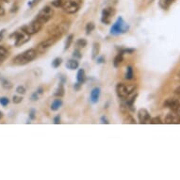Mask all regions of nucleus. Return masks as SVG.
I'll return each instance as SVG.
<instances>
[{
	"label": "nucleus",
	"instance_id": "nucleus-6",
	"mask_svg": "<svg viewBox=\"0 0 180 180\" xmlns=\"http://www.w3.org/2000/svg\"><path fill=\"white\" fill-rule=\"evenodd\" d=\"M42 24L40 23L38 20H34L32 21V22L29 24V25H27V26H22V31H24L25 33L28 34V35H33L35 33H37L39 32L41 29H42Z\"/></svg>",
	"mask_w": 180,
	"mask_h": 180
},
{
	"label": "nucleus",
	"instance_id": "nucleus-10",
	"mask_svg": "<svg viewBox=\"0 0 180 180\" xmlns=\"http://www.w3.org/2000/svg\"><path fill=\"white\" fill-rule=\"evenodd\" d=\"M114 14V11L111 8H106L103 10L102 11V23L106 24V25H109L110 23V18L111 16Z\"/></svg>",
	"mask_w": 180,
	"mask_h": 180
},
{
	"label": "nucleus",
	"instance_id": "nucleus-19",
	"mask_svg": "<svg viewBox=\"0 0 180 180\" xmlns=\"http://www.w3.org/2000/svg\"><path fill=\"white\" fill-rule=\"evenodd\" d=\"M76 78H77V81L79 83H81V84H83L86 81V75H85V71L83 69L78 70Z\"/></svg>",
	"mask_w": 180,
	"mask_h": 180
},
{
	"label": "nucleus",
	"instance_id": "nucleus-41",
	"mask_svg": "<svg viewBox=\"0 0 180 180\" xmlns=\"http://www.w3.org/2000/svg\"><path fill=\"white\" fill-rule=\"evenodd\" d=\"M80 87H81V83H79L78 81L74 85V88H75L76 91H79V90H80Z\"/></svg>",
	"mask_w": 180,
	"mask_h": 180
},
{
	"label": "nucleus",
	"instance_id": "nucleus-36",
	"mask_svg": "<svg viewBox=\"0 0 180 180\" xmlns=\"http://www.w3.org/2000/svg\"><path fill=\"white\" fill-rule=\"evenodd\" d=\"M126 90H127V92H128V95H131V93L135 91V86L134 85H127Z\"/></svg>",
	"mask_w": 180,
	"mask_h": 180
},
{
	"label": "nucleus",
	"instance_id": "nucleus-24",
	"mask_svg": "<svg viewBox=\"0 0 180 180\" xmlns=\"http://www.w3.org/2000/svg\"><path fill=\"white\" fill-rule=\"evenodd\" d=\"M95 28V24L93 23H88L87 26H86V33H87L88 35L92 33V31H93V29Z\"/></svg>",
	"mask_w": 180,
	"mask_h": 180
},
{
	"label": "nucleus",
	"instance_id": "nucleus-30",
	"mask_svg": "<svg viewBox=\"0 0 180 180\" xmlns=\"http://www.w3.org/2000/svg\"><path fill=\"white\" fill-rule=\"evenodd\" d=\"M150 123L153 124V125H160V124L163 123V122H161V120H160V117H154V118L151 119Z\"/></svg>",
	"mask_w": 180,
	"mask_h": 180
},
{
	"label": "nucleus",
	"instance_id": "nucleus-7",
	"mask_svg": "<svg viewBox=\"0 0 180 180\" xmlns=\"http://www.w3.org/2000/svg\"><path fill=\"white\" fill-rule=\"evenodd\" d=\"M59 39V38H57V37H52L51 38H49V39H47V40H45V41H42V42H40V44L37 45V52L38 53H45L46 50L50 47V46H52L55 42H56V41Z\"/></svg>",
	"mask_w": 180,
	"mask_h": 180
},
{
	"label": "nucleus",
	"instance_id": "nucleus-20",
	"mask_svg": "<svg viewBox=\"0 0 180 180\" xmlns=\"http://www.w3.org/2000/svg\"><path fill=\"white\" fill-rule=\"evenodd\" d=\"M124 61V57H123V54L122 53H119L116 57H115V59H114V61H113V65L114 67H119L120 66V64L123 62Z\"/></svg>",
	"mask_w": 180,
	"mask_h": 180
},
{
	"label": "nucleus",
	"instance_id": "nucleus-31",
	"mask_svg": "<svg viewBox=\"0 0 180 180\" xmlns=\"http://www.w3.org/2000/svg\"><path fill=\"white\" fill-rule=\"evenodd\" d=\"M63 2V0H54L52 1V6L56 7V8H60V7H62Z\"/></svg>",
	"mask_w": 180,
	"mask_h": 180
},
{
	"label": "nucleus",
	"instance_id": "nucleus-2",
	"mask_svg": "<svg viewBox=\"0 0 180 180\" xmlns=\"http://www.w3.org/2000/svg\"><path fill=\"white\" fill-rule=\"evenodd\" d=\"M69 26H70V24L68 22H62L57 25L52 26L48 29V33L50 35H52L53 37L60 38L69 29Z\"/></svg>",
	"mask_w": 180,
	"mask_h": 180
},
{
	"label": "nucleus",
	"instance_id": "nucleus-11",
	"mask_svg": "<svg viewBox=\"0 0 180 180\" xmlns=\"http://www.w3.org/2000/svg\"><path fill=\"white\" fill-rule=\"evenodd\" d=\"M116 92L119 98L122 99H126L129 95L126 90V86L123 83H118L116 86Z\"/></svg>",
	"mask_w": 180,
	"mask_h": 180
},
{
	"label": "nucleus",
	"instance_id": "nucleus-18",
	"mask_svg": "<svg viewBox=\"0 0 180 180\" xmlns=\"http://www.w3.org/2000/svg\"><path fill=\"white\" fill-rule=\"evenodd\" d=\"M64 86H63V82H60V85H59V87H57V89L56 90V92L54 93L55 96L57 97H62L64 95Z\"/></svg>",
	"mask_w": 180,
	"mask_h": 180
},
{
	"label": "nucleus",
	"instance_id": "nucleus-25",
	"mask_svg": "<svg viewBox=\"0 0 180 180\" xmlns=\"http://www.w3.org/2000/svg\"><path fill=\"white\" fill-rule=\"evenodd\" d=\"M73 38H74V35L73 34H70L68 37H67V40H66V42H65V47H64V49H65V50H67L70 47L72 42H73Z\"/></svg>",
	"mask_w": 180,
	"mask_h": 180
},
{
	"label": "nucleus",
	"instance_id": "nucleus-26",
	"mask_svg": "<svg viewBox=\"0 0 180 180\" xmlns=\"http://www.w3.org/2000/svg\"><path fill=\"white\" fill-rule=\"evenodd\" d=\"M2 86L4 89H7V90H10L12 88V84L9 80H7V79H2Z\"/></svg>",
	"mask_w": 180,
	"mask_h": 180
},
{
	"label": "nucleus",
	"instance_id": "nucleus-48",
	"mask_svg": "<svg viewBox=\"0 0 180 180\" xmlns=\"http://www.w3.org/2000/svg\"><path fill=\"white\" fill-rule=\"evenodd\" d=\"M9 2V0H0V3H8Z\"/></svg>",
	"mask_w": 180,
	"mask_h": 180
},
{
	"label": "nucleus",
	"instance_id": "nucleus-37",
	"mask_svg": "<svg viewBox=\"0 0 180 180\" xmlns=\"http://www.w3.org/2000/svg\"><path fill=\"white\" fill-rule=\"evenodd\" d=\"M36 111H35V110H33V109H31L30 110V111H29V119L30 120H34L35 118H36Z\"/></svg>",
	"mask_w": 180,
	"mask_h": 180
},
{
	"label": "nucleus",
	"instance_id": "nucleus-32",
	"mask_svg": "<svg viewBox=\"0 0 180 180\" xmlns=\"http://www.w3.org/2000/svg\"><path fill=\"white\" fill-rule=\"evenodd\" d=\"M125 121H126V123H127V124H132V125L136 124L135 119L132 116H130V115H127V117L125 119Z\"/></svg>",
	"mask_w": 180,
	"mask_h": 180
},
{
	"label": "nucleus",
	"instance_id": "nucleus-34",
	"mask_svg": "<svg viewBox=\"0 0 180 180\" xmlns=\"http://www.w3.org/2000/svg\"><path fill=\"white\" fill-rule=\"evenodd\" d=\"M73 57H75V59H81V57H82V55H81L80 51H79L78 49H76V50H74Z\"/></svg>",
	"mask_w": 180,
	"mask_h": 180
},
{
	"label": "nucleus",
	"instance_id": "nucleus-1",
	"mask_svg": "<svg viewBox=\"0 0 180 180\" xmlns=\"http://www.w3.org/2000/svg\"><path fill=\"white\" fill-rule=\"evenodd\" d=\"M37 50L35 49H28L24 53L18 55L13 59V63L16 65H25V64L32 61L36 56H37Z\"/></svg>",
	"mask_w": 180,
	"mask_h": 180
},
{
	"label": "nucleus",
	"instance_id": "nucleus-33",
	"mask_svg": "<svg viewBox=\"0 0 180 180\" xmlns=\"http://www.w3.org/2000/svg\"><path fill=\"white\" fill-rule=\"evenodd\" d=\"M22 100H23V97L22 96H17V95H14L12 97V101L14 104H19L22 102Z\"/></svg>",
	"mask_w": 180,
	"mask_h": 180
},
{
	"label": "nucleus",
	"instance_id": "nucleus-4",
	"mask_svg": "<svg viewBox=\"0 0 180 180\" xmlns=\"http://www.w3.org/2000/svg\"><path fill=\"white\" fill-rule=\"evenodd\" d=\"M129 29V26L126 24L124 19L122 17H119L117 19L116 22L114 23V25L110 28V33L113 35H119L126 33Z\"/></svg>",
	"mask_w": 180,
	"mask_h": 180
},
{
	"label": "nucleus",
	"instance_id": "nucleus-51",
	"mask_svg": "<svg viewBox=\"0 0 180 180\" xmlns=\"http://www.w3.org/2000/svg\"><path fill=\"white\" fill-rule=\"evenodd\" d=\"M178 78H179V80H180V73L178 74Z\"/></svg>",
	"mask_w": 180,
	"mask_h": 180
},
{
	"label": "nucleus",
	"instance_id": "nucleus-43",
	"mask_svg": "<svg viewBox=\"0 0 180 180\" xmlns=\"http://www.w3.org/2000/svg\"><path fill=\"white\" fill-rule=\"evenodd\" d=\"M97 62L98 63H104L105 62V57L102 56V57H97Z\"/></svg>",
	"mask_w": 180,
	"mask_h": 180
},
{
	"label": "nucleus",
	"instance_id": "nucleus-14",
	"mask_svg": "<svg viewBox=\"0 0 180 180\" xmlns=\"http://www.w3.org/2000/svg\"><path fill=\"white\" fill-rule=\"evenodd\" d=\"M100 93H101V90L98 87L93 88L91 92V95H90V99H91V102L95 104L98 102L99 97H100Z\"/></svg>",
	"mask_w": 180,
	"mask_h": 180
},
{
	"label": "nucleus",
	"instance_id": "nucleus-9",
	"mask_svg": "<svg viewBox=\"0 0 180 180\" xmlns=\"http://www.w3.org/2000/svg\"><path fill=\"white\" fill-rule=\"evenodd\" d=\"M164 123L168 125H179L180 124V115L177 113H169L164 119Z\"/></svg>",
	"mask_w": 180,
	"mask_h": 180
},
{
	"label": "nucleus",
	"instance_id": "nucleus-22",
	"mask_svg": "<svg viewBox=\"0 0 180 180\" xmlns=\"http://www.w3.org/2000/svg\"><path fill=\"white\" fill-rule=\"evenodd\" d=\"M174 1H175V0H160V5L161 8L167 9L168 7L171 6V4Z\"/></svg>",
	"mask_w": 180,
	"mask_h": 180
},
{
	"label": "nucleus",
	"instance_id": "nucleus-35",
	"mask_svg": "<svg viewBox=\"0 0 180 180\" xmlns=\"http://www.w3.org/2000/svg\"><path fill=\"white\" fill-rule=\"evenodd\" d=\"M16 92L19 93V95H25L26 93V89L24 86H18L16 88Z\"/></svg>",
	"mask_w": 180,
	"mask_h": 180
},
{
	"label": "nucleus",
	"instance_id": "nucleus-21",
	"mask_svg": "<svg viewBox=\"0 0 180 180\" xmlns=\"http://www.w3.org/2000/svg\"><path fill=\"white\" fill-rule=\"evenodd\" d=\"M99 50H100L99 44H98V42H95V44H93V46H92V60H95V57L98 56Z\"/></svg>",
	"mask_w": 180,
	"mask_h": 180
},
{
	"label": "nucleus",
	"instance_id": "nucleus-17",
	"mask_svg": "<svg viewBox=\"0 0 180 180\" xmlns=\"http://www.w3.org/2000/svg\"><path fill=\"white\" fill-rule=\"evenodd\" d=\"M61 106H62V100L60 99V97H59V99H55L53 101V103L51 105V110L57 111Z\"/></svg>",
	"mask_w": 180,
	"mask_h": 180
},
{
	"label": "nucleus",
	"instance_id": "nucleus-49",
	"mask_svg": "<svg viewBox=\"0 0 180 180\" xmlns=\"http://www.w3.org/2000/svg\"><path fill=\"white\" fill-rule=\"evenodd\" d=\"M176 112H177V113H178V114H179V115H180V106H179V107H178V109H177V110H176Z\"/></svg>",
	"mask_w": 180,
	"mask_h": 180
},
{
	"label": "nucleus",
	"instance_id": "nucleus-15",
	"mask_svg": "<svg viewBox=\"0 0 180 180\" xmlns=\"http://www.w3.org/2000/svg\"><path fill=\"white\" fill-rule=\"evenodd\" d=\"M9 56V51L7 50L4 46L0 45V65H2V63Z\"/></svg>",
	"mask_w": 180,
	"mask_h": 180
},
{
	"label": "nucleus",
	"instance_id": "nucleus-13",
	"mask_svg": "<svg viewBox=\"0 0 180 180\" xmlns=\"http://www.w3.org/2000/svg\"><path fill=\"white\" fill-rule=\"evenodd\" d=\"M163 106H164V107H169V109H171L172 110H174V111L176 112L178 107L180 106V102L178 101V100H176V99L169 98V99H167L166 101L164 102Z\"/></svg>",
	"mask_w": 180,
	"mask_h": 180
},
{
	"label": "nucleus",
	"instance_id": "nucleus-40",
	"mask_svg": "<svg viewBox=\"0 0 180 180\" xmlns=\"http://www.w3.org/2000/svg\"><path fill=\"white\" fill-rule=\"evenodd\" d=\"M60 123H61V117H60V115H57V116H56L54 118V124L59 125Z\"/></svg>",
	"mask_w": 180,
	"mask_h": 180
},
{
	"label": "nucleus",
	"instance_id": "nucleus-44",
	"mask_svg": "<svg viewBox=\"0 0 180 180\" xmlns=\"http://www.w3.org/2000/svg\"><path fill=\"white\" fill-rule=\"evenodd\" d=\"M101 123H102V124H106V125H107V124H110V122L107 121V119L105 116H103V117H101Z\"/></svg>",
	"mask_w": 180,
	"mask_h": 180
},
{
	"label": "nucleus",
	"instance_id": "nucleus-28",
	"mask_svg": "<svg viewBox=\"0 0 180 180\" xmlns=\"http://www.w3.org/2000/svg\"><path fill=\"white\" fill-rule=\"evenodd\" d=\"M76 45L83 48L85 46H87V41H86L85 39H78L76 41Z\"/></svg>",
	"mask_w": 180,
	"mask_h": 180
},
{
	"label": "nucleus",
	"instance_id": "nucleus-38",
	"mask_svg": "<svg viewBox=\"0 0 180 180\" xmlns=\"http://www.w3.org/2000/svg\"><path fill=\"white\" fill-rule=\"evenodd\" d=\"M38 95H39V93L37 92V91L32 93V95H31V100H32V101H37L38 98H39Z\"/></svg>",
	"mask_w": 180,
	"mask_h": 180
},
{
	"label": "nucleus",
	"instance_id": "nucleus-46",
	"mask_svg": "<svg viewBox=\"0 0 180 180\" xmlns=\"http://www.w3.org/2000/svg\"><path fill=\"white\" fill-rule=\"evenodd\" d=\"M175 95H180V86L175 89Z\"/></svg>",
	"mask_w": 180,
	"mask_h": 180
},
{
	"label": "nucleus",
	"instance_id": "nucleus-8",
	"mask_svg": "<svg viewBox=\"0 0 180 180\" xmlns=\"http://www.w3.org/2000/svg\"><path fill=\"white\" fill-rule=\"evenodd\" d=\"M15 39H16V42H15V45L16 46H19V45H22L24 44H26V42H28L30 39H29V35L25 33L24 31L22 32H16L15 34Z\"/></svg>",
	"mask_w": 180,
	"mask_h": 180
},
{
	"label": "nucleus",
	"instance_id": "nucleus-12",
	"mask_svg": "<svg viewBox=\"0 0 180 180\" xmlns=\"http://www.w3.org/2000/svg\"><path fill=\"white\" fill-rule=\"evenodd\" d=\"M138 117H139V121L141 124H147V123H150V121H151L149 112L144 109H141L139 110Z\"/></svg>",
	"mask_w": 180,
	"mask_h": 180
},
{
	"label": "nucleus",
	"instance_id": "nucleus-42",
	"mask_svg": "<svg viewBox=\"0 0 180 180\" xmlns=\"http://www.w3.org/2000/svg\"><path fill=\"white\" fill-rule=\"evenodd\" d=\"M5 14V9H4V7L2 6V4L0 3V16H3Z\"/></svg>",
	"mask_w": 180,
	"mask_h": 180
},
{
	"label": "nucleus",
	"instance_id": "nucleus-50",
	"mask_svg": "<svg viewBox=\"0 0 180 180\" xmlns=\"http://www.w3.org/2000/svg\"><path fill=\"white\" fill-rule=\"evenodd\" d=\"M3 117V114H2V112L1 111H0V119H1Z\"/></svg>",
	"mask_w": 180,
	"mask_h": 180
},
{
	"label": "nucleus",
	"instance_id": "nucleus-3",
	"mask_svg": "<svg viewBox=\"0 0 180 180\" xmlns=\"http://www.w3.org/2000/svg\"><path fill=\"white\" fill-rule=\"evenodd\" d=\"M53 14H54V10L50 6H45L40 11L37 17H36V20H38L42 24H45L52 18Z\"/></svg>",
	"mask_w": 180,
	"mask_h": 180
},
{
	"label": "nucleus",
	"instance_id": "nucleus-29",
	"mask_svg": "<svg viewBox=\"0 0 180 180\" xmlns=\"http://www.w3.org/2000/svg\"><path fill=\"white\" fill-rule=\"evenodd\" d=\"M9 103H10V100H9V98L8 97H1L0 98V105L1 106H3V107H6L7 105H9Z\"/></svg>",
	"mask_w": 180,
	"mask_h": 180
},
{
	"label": "nucleus",
	"instance_id": "nucleus-45",
	"mask_svg": "<svg viewBox=\"0 0 180 180\" xmlns=\"http://www.w3.org/2000/svg\"><path fill=\"white\" fill-rule=\"evenodd\" d=\"M6 30L5 29H2L1 31H0V41H2V39H3V35H4V32H5Z\"/></svg>",
	"mask_w": 180,
	"mask_h": 180
},
{
	"label": "nucleus",
	"instance_id": "nucleus-23",
	"mask_svg": "<svg viewBox=\"0 0 180 180\" xmlns=\"http://www.w3.org/2000/svg\"><path fill=\"white\" fill-rule=\"evenodd\" d=\"M134 76V74H133V69L131 66H127L126 67V78L127 80H131Z\"/></svg>",
	"mask_w": 180,
	"mask_h": 180
},
{
	"label": "nucleus",
	"instance_id": "nucleus-16",
	"mask_svg": "<svg viewBox=\"0 0 180 180\" xmlns=\"http://www.w3.org/2000/svg\"><path fill=\"white\" fill-rule=\"evenodd\" d=\"M78 66H79V63L76 59L75 60H70L66 63V67L70 70H76V69L78 68Z\"/></svg>",
	"mask_w": 180,
	"mask_h": 180
},
{
	"label": "nucleus",
	"instance_id": "nucleus-27",
	"mask_svg": "<svg viewBox=\"0 0 180 180\" xmlns=\"http://www.w3.org/2000/svg\"><path fill=\"white\" fill-rule=\"evenodd\" d=\"M61 61H62V60L61 59V57H56V59L52 61V66H53L54 68L60 67V65L61 64Z\"/></svg>",
	"mask_w": 180,
	"mask_h": 180
},
{
	"label": "nucleus",
	"instance_id": "nucleus-47",
	"mask_svg": "<svg viewBox=\"0 0 180 180\" xmlns=\"http://www.w3.org/2000/svg\"><path fill=\"white\" fill-rule=\"evenodd\" d=\"M37 92L39 93V95H42V93L44 92V90H42V88H39V89L37 90Z\"/></svg>",
	"mask_w": 180,
	"mask_h": 180
},
{
	"label": "nucleus",
	"instance_id": "nucleus-39",
	"mask_svg": "<svg viewBox=\"0 0 180 180\" xmlns=\"http://www.w3.org/2000/svg\"><path fill=\"white\" fill-rule=\"evenodd\" d=\"M135 51V49H124L123 51H122V54L124 53H127V54H132Z\"/></svg>",
	"mask_w": 180,
	"mask_h": 180
},
{
	"label": "nucleus",
	"instance_id": "nucleus-5",
	"mask_svg": "<svg viewBox=\"0 0 180 180\" xmlns=\"http://www.w3.org/2000/svg\"><path fill=\"white\" fill-rule=\"evenodd\" d=\"M80 5H81V0H66V1L63 2L61 8L65 12L73 14L77 12Z\"/></svg>",
	"mask_w": 180,
	"mask_h": 180
}]
</instances>
